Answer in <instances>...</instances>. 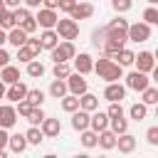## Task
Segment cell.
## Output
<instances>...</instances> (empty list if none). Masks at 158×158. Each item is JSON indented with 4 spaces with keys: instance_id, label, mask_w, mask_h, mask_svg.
<instances>
[{
    "instance_id": "cell-1",
    "label": "cell",
    "mask_w": 158,
    "mask_h": 158,
    "mask_svg": "<svg viewBox=\"0 0 158 158\" xmlns=\"http://www.w3.org/2000/svg\"><path fill=\"white\" fill-rule=\"evenodd\" d=\"M94 72H96L99 79H104V81H118V79L123 77V67H121L118 62H111V57H106V54L94 62Z\"/></svg>"
},
{
    "instance_id": "cell-2",
    "label": "cell",
    "mask_w": 158,
    "mask_h": 158,
    "mask_svg": "<svg viewBox=\"0 0 158 158\" xmlns=\"http://www.w3.org/2000/svg\"><path fill=\"white\" fill-rule=\"evenodd\" d=\"M74 57H77V49H74V42L72 40L57 42V47H52V59L54 62H69Z\"/></svg>"
},
{
    "instance_id": "cell-3",
    "label": "cell",
    "mask_w": 158,
    "mask_h": 158,
    "mask_svg": "<svg viewBox=\"0 0 158 158\" xmlns=\"http://www.w3.org/2000/svg\"><path fill=\"white\" fill-rule=\"evenodd\" d=\"M57 35L62 37V40H77L79 37V25H77V20L74 17H67V20H57Z\"/></svg>"
},
{
    "instance_id": "cell-4",
    "label": "cell",
    "mask_w": 158,
    "mask_h": 158,
    "mask_svg": "<svg viewBox=\"0 0 158 158\" xmlns=\"http://www.w3.org/2000/svg\"><path fill=\"white\" fill-rule=\"evenodd\" d=\"M40 49H42L40 40L27 37V42H25L22 47H17V59H20V62H30V59H35V57L40 54Z\"/></svg>"
},
{
    "instance_id": "cell-5",
    "label": "cell",
    "mask_w": 158,
    "mask_h": 158,
    "mask_svg": "<svg viewBox=\"0 0 158 158\" xmlns=\"http://www.w3.org/2000/svg\"><path fill=\"white\" fill-rule=\"evenodd\" d=\"M126 35L131 42H146L151 37V25L148 22H133V25H128Z\"/></svg>"
},
{
    "instance_id": "cell-6",
    "label": "cell",
    "mask_w": 158,
    "mask_h": 158,
    "mask_svg": "<svg viewBox=\"0 0 158 158\" xmlns=\"http://www.w3.org/2000/svg\"><path fill=\"white\" fill-rule=\"evenodd\" d=\"M148 81H151V79L146 77V72H138V69L131 72V74L126 77V86L133 89V91H143V89L148 86Z\"/></svg>"
},
{
    "instance_id": "cell-7",
    "label": "cell",
    "mask_w": 158,
    "mask_h": 158,
    "mask_svg": "<svg viewBox=\"0 0 158 158\" xmlns=\"http://www.w3.org/2000/svg\"><path fill=\"white\" fill-rule=\"evenodd\" d=\"M35 20H37V25H40V27L52 30V27L57 25V20H59V17H57V12H54L52 7H42V10L37 12V17H35Z\"/></svg>"
},
{
    "instance_id": "cell-8",
    "label": "cell",
    "mask_w": 158,
    "mask_h": 158,
    "mask_svg": "<svg viewBox=\"0 0 158 158\" xmlns=\"http://www.w3.org/2000/svg\"><path fill=\"white\" fill-rule=\"evenodd\" d=\"M133 64L138 67V72H151L153 67H156V57H153V52H138L136 54V59H133Z\"/></svg>"
},
{
    "instance_id": "cell-9",
    "label": "cell",
    "mask_w": 158,
    "mask_h": 158,
    "mask_svg": "<svg viewBox=\"0 0 158 158\" xmlns=\"http://www.w3.org/2000/svg\"><path fill=\"white\" fill-rule=\"evenodd\" d=\"M67 86H69V91L72 94H77V96H81L84 91H86V79H84V74H69L67 77Z\"/></svg>"
},
{
    "instance_id": "cell-10",
    "label": "cell",
    "mask_w": 158,
    "mask_h": 158,
    "mask_svg": "<svg viewBox=\"0 0 158 158\" xmlns=\"http://www.w3.org/2000/svg\"><path fill=\"white\" fill-rule=\"evenodd\" d=\"M89 118H91V111H84V109L72 111V128H77V131L89 128Z\"/></svg>"
},
{
    "instance_id": "cell-11",
    "label": "cell",
    "mask_w": 158,
    "mask_h": 158,
    "mask_svg": "<svg viewBox=\"0 0 158 158\" xmlns=\"http://www.w3.org/2000/svg\"><path fill=\"white\" fill-rule=\"evenodd\" d=\"M126 94V86H121L118 81H109V86L104 89V99L106 101H121Z\"/></svg>"
},
{
    "instance_id": "cell-12",
    "label": "cell",
    "mask_w": 158,
    "mask_h": 158,
    "mask_svg": "<svg viewBox=\"0 0 158 158\" xmlns=\"http://www.w3.org/2000/svg\"><path fill=\"white\" fill-rule=\"evenodd\" d=\"M89 126H91V131H96V133L104 131V128H109V114L96 109V111L91 114V118H89Z\"/></svg>"
},
{
    "instance_id": "cell-13",
    "label": "cell",
    "mask_w": 158,
    "mask_h": 158,
    "mask_svg": "<svg viewBox=\"0 0 158 158\" xmlns=\"http://www.w3.org/2000/svg\"><path fill=\"white\" fill-rule=\"evenodd\" d=\"M15 121H17V111H15L10 104L0 106V126H2V128H12Z\"/></svg>"
},
{
    "instance_id": "cell-14",
    "label": "cell",
    "mask_w": 158,
    "mask_h": 158,
    "mask_svg": "<svg viewBox=\"0 0 158 158\" xmlns=\"http://www.w3.org/2000/svg\"><path fill=\"white\" fill-rule=\"evenodd\" d=\"M74 20H86V17H91L94 15V5L89 2V0H84V2H77L74 5V10L69 12Z\"/></svg>"
},
{
    "instance_id": "cell-15",
    "label": "cell",
    "mask_w": 158,
    "mask_h": 158,
    "mask_svg": "<svg viewBox=\"0 0 158 158\" xmlns=\"http://www.w3.org/2000/svg\"><path fill=\"white\" fill-rule=\"evenodd\" d=\"M74 69H77L79 74H89V72L94 69V59H91V54L81 52L79 57H74Z\"/></svg>"
},
{
    "instance_id": "cell-16",
    "label": "cell",
    "mask_w": 158,
    "mask_h": 158,
    "mask_svg": "<svg viewBox=\"0 0 158 158\" xmlns=\"http://www.w3.org/2000/svg\"><path fill=\"white\" fill-rule=\"evenodd\" d=\"M27 37H30V35H27L20 25H15V27L7 32V42H10V44H15V47H22V44L27 42Z\"/></svg>"
},
{
    "instance_id": "cell-17",
    "label": "cell",
    "mask_w": 158,
    "mask_h": 158,
    "mask_svg": "<svg viewBox=\"0 0 158 158\" xmlns=\"http://www.w3.org/2000/svg\"><path fill=\"white\" fill-rule=\"evenodd\" d=\"M5 96H7L10 101H22V99L27 96V86H25L22 81H15V84H10V89L5 91Z\"/></svg>"
},
{
    "instance_id": "cell-18",
    "label": "cell",
    "mask_w": 158,
    "mask_h": 158,
    "mask_svg": "<svg viewBox=\"0 0 158 158\" xmlns=\"http://www.w3.org/2000/svg\"><path fill=\"white\" fill-rule=\"evenodd\" d=\"M59 131H62L59 118H47V116H44V121H42V133H44L47 138H54V136H59Z\"/></svg>"
},
{
    "instance_id": "cell-19",
    "label": "cell",
    "mask_w": 158,
    "mask_h": 158,
    "mask_svg": "<svg viewBox=\"0 0 158 158\" xmlns=\"http://www.w3.org/2000/svg\"><path fill=\"white\" fill-rule=\"evenodd\" d=\"M116 148L121 151V153H131L133 148H136V138L126 131V133H118V138H116Z\"/></svg>"
},
{
    "instance_id": "cell-20",
    "label": "cell",
    "mask_w": 158,
    "mask_h": 158,
    "mask_svg": "<svg viewBox=\"0 0 158 158\" xmlns=\"http://www.w3.org/2000/svg\"><path fill=\"white\" fill-rule=\"evenodd\" d=\"M116 133L114 131H109V128H104V131H99V146L104 148V151H111V148H116Z\"/></svg>"
},
{
    "instance_id": "cell-21",
    "label": "cell",
    "mask_w": 158,
    "mask_h": 158,
    "mask_svg": "<svg viewBox=\"0 0 158 158\" xmlns=\"http://www.w3.org/2000/svg\"><path fill=\"white\" fill-rule=\"evenodd\" d=\"M79 109H84V111H96V109H99V96L84 91V94L79 96Z\"/></svg>"
},
{
    "instance_id": "cell-22",
    "label": "cell",
    "mask_w": 158,
    "mask_h": 158,
    "mask_svg": "<svg viewBox=\"0 0 158 158\" xmlns=\"http://www.w3.org/2000/svg\"><path fill=\"white\" fill-rule=\"evenodd\" d=\"M57 42H59V35H57L54 30H44V32L40 35V44H42V49H52V47H57Z\"/></svg>"
},
{
    "instance_id": "cell-23",
    "label": "cell",
    "mask_w": 158,
    "mask_h": 158,
    "mask_svg": "<svg viewBox=\"0 0 158 158\" xmlns=\"http://www.w3.org/2000/svg\"><path fill=\"white\" fill-rule=\"evenodd\" d=\"M0 79H2L5 84H15V81H20V69L12 67V64H5L2 72H0Z\"/></svg>"
},
{
    "instance_id": "cell-24",
    "label": "cell",
    "mask_w": 158,
    "mask_h": 158,
    "mask_svg": "<svg viewBox=\"0 0 158 158\" xmlns=\"http://www.w3.org/2000/svg\"><path fill=\"white\" fill-rule=\"evenodd\" d=\"M7 146H10V151H12V153H22V151L27 148V138H25L22 133H15V136H10Z\"/></svg>"
},
{
    "instance_id": "cell-25",
    "label": "cell",
    "mask_w": 158,
    "mask_h": 158,
    "mask_svg": "<svg viewBox=\"0 0 158 158\" xmlns=\"http://www.w3.org/2000/svg\"><path fill=\"white\" fill-rule=\"evenodd\" d=\"M67 91H69V86H67V81H62V79H54V81L49 84V94H52L54 99H62Z\"/></svg>"
},
{
    "instance_id": "cell-26",
    "label": "cell",
    "mask_w": 158,
    "mask_h": 158,
    "mask_svg": "<svg viewBox=\"0 0 158 158\" xmlns=\"http://www.w3.org/2000/svg\"><path fill=\"white\" fill-rule=\"evenodd\" d=\"M109 126H111V131H114L116 136L128 131V121H126L123 116H114V118H109Z\"/></svg>"
},
{
    "instance_id": "cell-27",
    "label": "cell",
    "mask_w": 158,
    "mask_h": 158,
    "mask_svg": "<svg viewBox=\"0 0 158 158\" xmlns=\"http://www.w3.org/2000/svg\"><path fill=\"white\" fill-rule=\"evenodd\" d=\"M81 146H84V148H94V146H99V133L84 128V131H81Z\"/></svg>"
},
{
    "instance_id": "cell-28",
    "label": "cell",
    "mask_w": 158,
    "mask_h": 158,
    "mask_svg": "<svg viewBox=\"0 0 158 158\" xmlns=\"http://www.w3.org/2000/svg\"><path fill=\"white\" fill-rule=\"evenodd\" d=\"M15 25H17V22H15V10H7V7H5V10L0 12V27H2V30H12Z\"/></svg>"
},
{
    "instance_id": "cell-29",
    "label": "cell",
    "mask_w": 158,
    "mask_h": 158,
    "mask_svg": "<svg viewBox=\"0 0 158 158\" xmlns=\"http://www.w3.org/2000/svg\"><path fill=\"white\" fill-rule=\"evenodd\" d=\"M116 59H118V64H121V67H131V64H133V59H136V54H133L131 49L121 47V49L116 52Z\"/></svg>"
},
{
    "instance_id": "cell-30",
    "label": "cell",
    "mask_w": 158,
    "mask_h": 158,
    "mask_svg": "<svg viewBox=\"0 0 158 158\" xmlns=\"http://www.w3.org/2000/svg\"><path fill=\"white\" fill-rule=\"evenodd\" d=\"M62 109L69 111V114L77 111V109H79V96H77V94H64V96H62Z\"/></svg>"
},
{
    "instance_id": "cell-31",
    "label": "cell",
    "mask_w": 158,
    "mask_h": 158,
    "mask_svg": "<svg viewBox=\"0 0 158 158\" xmlns=\"http://www.w3.org/2000/svg\"><path fill=\"white\" fill-rule=\"evenodd\" d=\"M52 74H54V79H67V77L72 74V69H69V64H67V62H54Z\"/></svg>"
},
{
    "instance_id": "cell-32",
    "label": "cell",
    "mask_w": 158,
    "mask_h": 158,
    "mask_svg": "<svg viewBox=\"0 0 158 158\" xmlns=\"http://www.w3.org/2000/svg\"><path fill=\"white\" fill-rule=\"evenodd\" d=\"M32 106H42V101H44V91L42 89H27V96H25Z\"/></svg>"
},
{
    "instance_id": "cell-33",
    "label": "cell",
    "mask_w": 158,
    "mask_h": 158,
    "mask_svg": "<svg viewBox=\"0 0 158 158\" xmlns=\"http://www.w3.org/2000/svg\"><path fill=\"white\" fill-rule=\"evenodd\" d=\"M25 138H27V143H32V146H40V143H42V138H44V133H42V128L32 126V128L25 133Z\"/></svg>"
},
{
    "instance_id": "cell-34",
    "label": "cell",
    "mask_w": 158,
    "mask_h": 158,
    "mask_svg": "<svg viewBox=\"0 0 158 158\" xmlns=\"http://www.w3.org/2000/svg\"><path fill=\"white\" fill-rule=\"evenodd\" d=\"M128 114H131V118H133V121H141V118H146L148 106H146V104H133V106L128 109Z\"/></svg>"
},
{
    "instance_id": "cell-35",
    "label": "cell",
    "mask_w": 158,
    "mask_h": 158,
    "mask_svg": "<svg viewBox=\"0 0 158 158\" xmlns=\"http://www.w3.org/2000/svg\"><path fill=\"white\" fill-rule=\"evenodd\" d=\"M27 121H30V126L42 123V121H44V111H42V106H32V111L27 114Z\"/></svg>"
},
{
    "instance_id": "cell-36",
    "label": "cell",
    "mask_w": 158,
    "mask_h": 158,
    "mask_svg": "<svg viewBox=\"0 0 158 158\" xmlns=\"http://www.w3.org/2000/svg\"><path fill=\"white\" fill-rule=\"evenodd\" d=\"M27 74H30V77H42V74H44V64L37 62V59H30V62H27Z\"/></svg>"
},
{
    "instance_id": "cell-37",
    "label": "cell",
    "mask_w": 158,
    "mask_h": 158,
    "mask_svg": "<svg viewBox=\"0 0 158 158\" xmlns=\"http://www.w3.org/2000/svg\"><path fill=\"white\" fill-rule=\"evenodd\" d=\"M141 94H143V104H146V106H151V104H158V89H153V86H146Z\"/></svg>"
},
{
    "instance_id": "cell-38",
    "label": "cell",
    "mask_w": 158,
    "mask_h": 158,
    "mask_svg": "<svg viewBox=\"0 0 158 158\" xmlns=\"http://www.w3.org/2000/svg\"><path fill=\"white\" fill-rule=\"evenodd\" d=\"M104 30H109V32H111V30H118V32H126V30H128V22H126L123 17H116V20H111V22H109V25H106Z\"/></svg>"
},
{
    "instance_id": "cell-39",
    "label": "cell",
    "mask_w": 158,
    "mask_h": 158,
    "mask_svg": "<svg viewBox=\"0 0 158 158\" xmlns=\"http://www.w3.org/2000/svg\"><path fill=\"white\" fill-rule=\"evenodd\" d=\"M111 7L116 12H128L133 7V0H111Z\"/></svg>"
},
{
    "instance_id": "cell-40",
    "label": "cell",
    "mask_w": 158,
    "mask_h": 158,
    "mask_svg": "<svg viewBox=\"0 0 158 158\" xmlns=\"http://www.w3.org/2000/svg\"><path fill=\"white\" fill-rule=\"evenodd\" d=\"M15 111H17V116H22V118H27V114L32 111V104H30L27 99H22V101H17V109H15Z\"/></svg>"
},
{
    "instance_id": "cell-41",
    "label": "cell",
    "mask_w": 158,
    "mask_h": 158,
    "mask_svg": "<svg viewBox=\"0 0 158 158\" xmlns=\"http://www.w3.org/2000/svg\"><path fill=\"white\" fill-rule=\"evenodd\" d=\"M143 20H146L148 25H158V10H156V7H146V10H143Z\"/></svg>"
},
{
    "instance_id": "cell-42",
    "label": "cell",
    "mask_w": 158,
    "mask_h": 158,
    "mask_svg": "<svg viewBox=\"0 0 158 158\" xmlns=\"http://www.w3.org/2000/svg\"><path fill=\"white\" fill-rule=\"evenodd\" d=\"M30 17H32V15H30L27 7H15V22H17V25H22V22L30 20Z\"/></svg>"
},
{
    "instance_id": "cell-43",
    "label": "cell",
    "mask_w": 158,
    "mask_h": 158,
    "mask_svg": "<svg viewBox=\"0 0 158 158\" xmlns=\"http://www.w3.org/2000/svg\"><path fill=\"white\" fill-rule=\"evenodd\" d=\"M109 118H114V116H123V109H121V101H111V106H109Z\"/></svg>"
},
{
    "instance_id": "cell-44",
    "label": "cell",
    "mask_w": 158,
    "mask_h": 158,
    "mask_svg": "<svg viewBox=\"0 0 158 158\" xmlns=\"http://www.w3.org/2000/svg\"><path fill=\"white\" fill-rule=\"evenodd\" d=\"M146 141H148L151 146H158V126H151V128L146 131Z\"/></svg>"
},
{
    "instance_id": "cell-45",
    "label": "cell",
    "mask_w": 158,
    "mask_h": 158,
    "mask_svg": "<svg viewBox=\"0 0 158 158\" xmlns=\"http://www.w3.org/2000/svg\"><path fill=\"white\" fill-rule=\"evenodd\" d=\"M20 27H22V30H25V32L30 35V32H35V30H37V20H35V17H30V20H25V22H22Z\"/></svg>"
},
{
    "instance_id": "cell-46",
    "label": "cell",
    "mask_w": 158,
    "mask_h": 158,
    "mask_svg": "<svg viewBox=\"0 0 158 158\" xmlns=\"http://www.w3.org/2000/svg\"><path fill=\"white\" fill-rule=\"evenodd\" d=\"M74 5H77V0H59V10L62 12H72Z\"/></svg>"
},
{
    "instance_id": "cell-47",
    "label": "cell",
    "mask_w": 158,
    "mask_h": 158,
    "mask_svg": "<svg viewBox=\"0 0 158 158\" xmlns=\"http://www.w3.org/2000/svg\"><path fill=\"white\" fill-rule=\"evenodd\" d=\"M7 141H10V136H7V128H2V126H0V151H5Z\"/></svg>"
},
{
    "instance_id": "cell-48",
    "label": "cell",
    "mask_w": 158,
    "mask_h": 158,
    "mask_svg": "<svg viewBox=\"0 0 158 158\" xmlns=\"http://www.w3.org/2000/svg\"><path fill=\"white\" fill-rule=\"evenodd\" d=\"M5 64H10V54L0 47V67H5Z\"/></svg>"
},
{
    "instance_id": "cell-49",
    "label": "cell",
    "mask_w": 158,
    "mask_h": 158,
    "mask_svg": "<svg viewBox=\"0 0 158 158\" xmlns=\"http://www.w3.org/2000/svg\"><path fill=\"white\" fill-rule=\"evenodd\" d=\"M42 5H44V7H52V10H57V7H59V0H42Z\"/></svg>"
},
{
    "instance_id": "cell-50",
    "label": "cell",
    "mask_w": 158,
    "mask_h": 158,
    "mask_svg": "<svg viewBox=\"0 0 158 158\" xmlns=\"http://www.w3.org/2000/svg\"><path fill=\"white\" fill-rule=\"evenodd\" d=\"M22 2H25L27 7H40V5H42V0H22Z\"/></svg>"
},
{
    "instance_id": "cell-51",
    "label": "cell",
    "mask_w": 158,
    "mask_h": 158,
    "mask_svg": "<svg viewBox=\"0 0 158 158\" xmlns=\"http://www.w3.org/2000/svg\"><path fill=\"white\" fill-rule=\"evenodd\" d=\"M22 0H5V7H20Z\"/></svg>"
},
{
    "instance_id": "cell-52",
    "label": "cell",
    "mask_w": 158,
    "mask_h": 158,
    "mask_svg": "<svg viewBox=\"0 0 158 158\" xmlns=\"http://www.w3.org/2000/svg\"><path fill=\"white\" fill-rule=\"evenodd\" d=\"M5 42H7V32H5V30H2V27H0V47H2V44H5Z\"/></svg>"
},
{
    "instance_id": "cell-53",
    "label": "cell",
    "mask_w": 158,
    "mask_h": 158,
    "mask_svg": "<svg viewBox=\"0 0 158 158\" xmlns=\"http://www.w3.org/2000/svg\"><path fill=\"white\" fill-rule=\"evenodd\" d=\"M5 91H7V89H5V81H2V79H0V99H2V96H5Z\"/></svg>"
},
{
    "instance_id": "cell-54",
    "label": "cell",
    "mask_w": 158,
    "mask_h": 158,
    "mask_svg": "<svg viewBox=\"0 0 158 158\" xmlns=\"http://www.w3.org/2000/svg\"><path fill=\"white\" fill-rule=\"evenodd\" d=\"M151 74H153V79H156V81H158V64H156V67H153V69H151Z\"/></svg>"
},
{
    "instance_id": "cell-55",
    "label": "cell",
    "mask_w": 158,
    "mask_h": 158,
    "mask_svg": "<svg viewBox=\"0 0 158 158\" xmlns=\"http://www.w3.org/2000/svg\"><path fill=\"white\" fill-rule=\"evenodd\" d=\"M2 10H5V0H0V12H2Z\"/></svg>"
},
{
    "instance_id": "cell-56",
    "label": "cell",
    "mask_w": 158,
    "mask_h": 158,
    "mask_svg": "<svg viewBox=\"0 0 158 158\" xmlns=\"http://www.w3.org/2000/svg\"><path fill=\"white\" fill-rule=\"evenodd\" d=\"M148 2H151V5H158V0H148Z\"/></svg>"
},
{
    "instance_id": "cell-57",
    "label": "cell",
    "mask_w": 158,
    "mask_h": 158,
    "mask_svg": "<svg viewBox=\"0 0 158 158\" xmlns=\"http://www.w3.org/2000/svg\"><path fill=\"white\" fill-rule=\"evenodd\" d=\"M0 158H5V151H0Z\"/></svg>"
},
{
    "instance_id": "cell-58",
    "label": "cell",
    "mask_w": 158,
    "mask_h": 158,
    "mask_svg": "<svg viewBox=\"0 0 158 158\" xmlns=\"http://www.w3.org/2000/svg\"><path fill=\"white\" fill-rule=\"evenodd\" d=\"M156 118H158V104H156Z\"/></svg>"
},
{
    "instance_id": "cell-59",
    "label": "cell",
    "mask_w": 158,
    "mask_h": 158,
    "mask_svg": "<svg viewBox=\"0 0 158 158\" xmlns=\"http://www.w3.org/2000/svg\"><path fill=\"white\" fill-rule=\"evenodd\" d=\"M153 57H156V59H158V49H156V52H153Z\"/></svg>"
}]
</instances>
